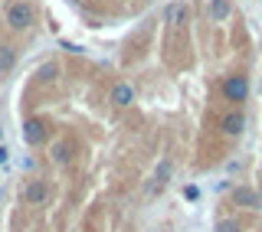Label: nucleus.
Segmentation results:
<instances>
[{
	"instance_id": "obj_1",
	"label": "nucleus",
	"mask_w": 262,
	"mask_h": 232,
	"mask_svg": "<svg viewBox=\"0 0 262 232\" xmlns=\"http://www.w3.org/2000/svg\"><path fill=\"white\" fill-rule=\"evenodd\" d=\"M33 20H36V13H33V7L27 4V0H16V4L7 7V27L27 30V27H33Z\"/></svg>"
},
{
	"instance_id": "obj_2",
	"label": "nucleus",
	"mask_w": 262,
	"mask_h": 232,
	"mask_svg": "<svg viewBox=\"0 0 262 232\" xmlns=\"http://www.w3.org/2000/svg\"><path fill=\"white\" fill-rule=\"evenodd\" d=\"M223 95H226V102H246V95H249V82H246L243 76H229L223 82Z\"/></svg>"
},
{
	"instance_id": "obj_3",
	"label": "nucleus",
	"mask_w": 262,
	"mask_h": 232,
	"mask_svg": "<svg viewBox=\"0 0 262 232\" xmlns=\"http://www.w3.org/2000/svg\"><path fill=\"white\" fill-rule=\"evenodd\" d=\"M43 134H46L43 121H39V118H27V124H23V137H27V144H43Z\"/></svg>"
},
{
	"instance_id": "obj_4",
	"label": "nucleus",
	"mask_w": 262,
	"mask_h": 232,
	"mask_svg": "<svg viewBox=\"0 0 262 232\" xmlns=\"http://www.w3.org/2000/svg\"><path fill=\"white\" fill-rule=\"evenodd\" d=\"M243 128H246V114H243V111H229V114H223V131H226L229 137L243 134Z\"/></svg>"
},
{
	"instance_id": "obj_5",
	"label": "nucleus",
	"mask_w": 262,
	"mask_h": 232,
	"mask_svg": "<svg viewBox=\"0 0 262 232\" xmlns=\"http://www.w3.org/2000/svg\"><path fill=\"white\" fill-rule=\"evenodd\" d=\"M233 200L239 203V206H249V210L256 206V210H259V190H252V187H239V190L233 193Z\"/></svg>"
},
{
	"instance_id": "obj_6",
	"label": "nucleus",
	"mask_w": 262,
	"mask_h": 232,
	"mask_svg": "<svg viewBox=\"0 0 262 232\" xmlns=\"http://www.w3.org/2000/svg\"><path fill=\"white\" fill-rule=\"evenodd\" d=\"M46 196H49V187L43 183V180H33V183L27 187V203H33V206H36V203H43Z\"/></svg>"
},
{
	"instance_id": "obj_7",
	"label": "nucleus",
	"mask_w": 262,
	"mask_h": 232,
	"mask_svg": "<svg viewBox=\"0 0 262 232\" xmlns=\"http://www.w3.org/2000/svg\"><path fill=\"white\" fill-rule=\"evenodd\" d=\"M229 13H233V4H229V0H210V16L216 23H223Z\"/></svg>"
},
{
	"instance_id": "obj_8",
	"label": "nucleus",
	"mask_w": 262,
	"mask_h": 232,
	"mask_svg": "<svg viewBox=\"0 0 262 232\" xmlns=\"http://www.w3.org/2000/svg\"><path fill=\"white\" fill-rule=\"evenodd\" d=\"M112 102H115V105H131V102H135V88H131L128 82L115 85V92H112Z\"/></svg>"
},
{
	"instance_id": "obj_9",
	"label": "nucleus",
	"mask_w": 262,
	"mask_h": 232,
	"mask_svg": "<svg viewBox=\"0 0 262 232\" xmlns=\"http://www.w3.org/2000/svg\"><path fill=\"white\" fill-rule=\"evenodd\" d=\"M164 16H167L170 23H187V16H190V10H187V4H170L167 10H164Z\"/></svg>"
},
{
	"instance_id": "obj_10",
	"label": "nucleus",
	"mask_w": 262,
	"mask_h": 232,
	"mask_svg": "<svg viewBox=\"0 0 262 232\" xmlns=\"http://www.w3.org/2000/svg\"><path fill=\"white\" fill-rule=\"evenodd\" d=\"M170 173H174V164H170V160H161V164H158V173H154V180H158V183H167Z\"/></svg>"
},
{
	"instance_id": "obj_11",
	"label": "nucleus",
	"mask_w": 262,
	"mask_h": 232,
	"mask_svg": "<svg viewBox=\"0 0 262 232\" xmlns=\"http://www.w3.org/2000/svg\"><path fill=\"white\" fill-rule=\"evenodd\" d=\"M53 160L56 164H66V160H69V144H66V141H59V144L53 147Z\"/></svg>"
},
{
	"instance_id": "obj_12",
	"label": "nucleus",
	"mask_w": 262,
	"mask_h": 232,
	"mask_svg": "<svg viewBox=\"0 0 262 232\" xmlns=\"http://www.w3.org/2000/svg\"><path fill=\"white\" fill-rule=\"evenodd\" d=\"M10 62H13V49L0 46V69H10Z\"/></svg>"
},
{
	"instance_id": "obj_13",
	"label": "nucleus",
	"mask_w": 262,
	"mask_h": 232,
	"mask_svg": "<svg viewBox=\"0 0 262 232\" xmlns=\"http://www.w3.org/2000/svg\"><path fill=\"white\" fill-rule=\"evenodd\" d=\"M216 232H239V222H236V219H223V222H216Z\"/></svg>"
},
{
	"instance_id": "obj_14",
	"label": "nucleus",
	"mask_w": 262,
	"mask_h": 232,
	"mask_svg": "<svg viewBox=\"0 0 262 232\" xmlns=\"http://www.w3.org/2000/svg\"><path fill=\"white\" fill-rule=\"evenodd\" d=\"M53 76H56V65H53V62L39 65V79H53Z\"/></svg>"
},
{
	"instance_id": "obj_15",
	"label": "nucleus",
	"mask_w": 262,
	"mask_h": 232,
	"mask_svg": "<svg viewBox=\"0 0 262 232\" xmlns=\"http://www.w3.org/2000/svg\"><path fill=\"white\" fill-rule=\"evenodd\" d=\"M184 196H187V200H196V196H200V190H196V187H187Z\"/></svg>"
},
{
	"instance_id": "obj_16",
	"label": "nucleus",
	"mask_w": 262,
	"mask_h": 232,
	"mask_svg": "<svg viewBox=\"0 0 262 232\" xmlns=\"http://www.w3.org/2000/svg\"><path fill=\"white\" fill-rule=\"evenodd\" d=\"M7 160V147H0V164H4Z\"/></svg>"
},
{
	"instance_id": "obj_17",
	"label": "nucleus",
	"mask_w": 262,
	"mask_h": 232,
	"mask_svg": "<svg viewBox=\"0 0 262 232\" xmlns=\"http://www.w3.org/2000/svg\"><path fill=\"white\" fill-rule=\"evenodd\" d=\"M259 210H262V190H259Z\"/></svg>"
}]
</instances>
